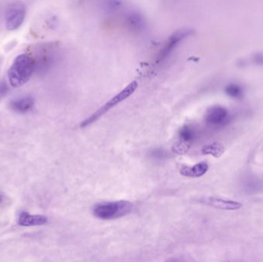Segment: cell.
<instances>
[{
  "label": "cell",
  "instance_id": "1",
  "mask_svg": "<svg viewBox=\"0 0 263 262\" xmlns=\"http://www.w3.org/2000/svg\"><path fill=\"white\" fill-rule=\"evenodd\" d=\"M34 72L35 66L32 56L21 54L14 59L8 70V79L12 87H21L29 82Z\"/></svg>",
  "mask_w": 263,
  "mask_h": 262
},
{
  "label": "cell",
  "instance_id": "2",
  "mask_svg": "<svg viewBox=\"0 0 263 262\" xmlns=\"http://www.w3.org/2000/svg\"><path fill=\"white\" fill-rule=\"evenodd\" d=\"M132 207L133 205L128 201H108L97 205L94 207L93 214L100 219H115L127 215Z\"/></svg>",
  "mask_w": 263,
  "mask_h": 262
},
{
  "label": "cell",
  "instance_id": "3",
  "mask_svg": "<svg viewBox=\"0 0 263 262\" xmlns=\"http://www.w3.org/2000/svg\"><path fill=\"white\" fill-rule=\"evenodd\" d=\"M138 83H136V81L132 82V83H129L121 92H119L117 95L112 97L104 106L100 108L97 112H94L90 117L85 119L84 121L80 124V126H81L82 128L87 127V126H90L91 124L95 123L97 119H99L100 117L103 116L108 111L110 110L111 109L115 107L117 105L120 104L121 102L124 101L125 99L129 98L131 95H133V92L136 91Z\"/></svg>",
  "mask_w": 263,
  "mask_h": 262
},
{
  "label": "cell",
  "instance_id": "4",
  "mask_svg": "<svg viewBox=\"0 0 263 262\" xmlns=\"http://www.w3.org/2000/svg\"><path fill=\"white\" fill-rule=\"evenodd\" d=\"M35 66V72L44 73L52 67L57 59L55 49L52 45L43 44L37 46L31 55Z\"/></svg>",
  "mask_w": 263,
  "mask_h": 262
},
{
  "label": "cell",
  "instance_id": "5",
  "mask_svg": "<svg viewBox=\"0 0 263 262\" xmlns=\"http://www.w3.org/2000/svg\"><path fill=\"white\" fill-rule=\"evenodd\" d=\"M190 34H191V30L187 29H179L174 32L165 42L163 47L159 51L157 58H156V63H161L166 60L168 57L173 54L175 49L179 46V44Z\"/></svg>",
  "mask_w": 263,
  "mask_h": 262
},
{
  "label": "cell",
  "instance_id": "6",
  "mask_svg": "<svg viewBox=\"0 0 263 262\" xmlns=\"http://www.w3.org/2000/svg\"><path fill=\"white\" fill-rule=\"evenodd\" d=\"M26 7L21 2H14L7 7L6 12V29L9 31L16 30L24 22Z\"/></svg>",
  "mask_w": 263,
  "mask_h": 262
},
{
  "label": "cell",
  "instance_id": "7",
  "mask_svg": "<svg viewBox=\"0 0 263 262\" xmlns=\"http://www.w3.org/2000/svg\"><path fill=\"white\" fill-rule=\"evenodd\" d=\"M230 115L228 110L222 106H216L210 108L205 115V122L212 127L221 128L228 125Z\"/></svg>",
  "mask_w": 263,
  "mask_h": 262
},
{
  "label": "cell",
  "instance_id": "8",
  "mask_svg": "<svg viewBox=\"0 0 263 262\" xmlns=\"http://www.w3.org/2000/svg\"><path fill=\"white\" fill-rule=\"evenodd\" d=\"M201 204L210 206L215 209L222 210L235 211L241 209L242 205L233 200L224 199V198H214V197H203L198 200Z\"/></svg>",
  "mask_w": 263,
  "mask_h": 262
},
{
  "label": "cell",
  "instance_id": "9",
  "mask_svg": "<svg viewBox=\"0 0 263 262\" xmlns=\"http://www.w3.org/2000/svg\"><path fill=\"white\" fill-rule=\"evenodd\" d=\"M209 169V166L206 163H199L194 166H184L180 169V174L183 176L190 177V178H199L206 173Z\"/></svg>",
  "mask_w": 263,
  "mask_h": 262
},
{
  "label": "cell",
  "instance_id": "10",
  "mask_svg": "<svg viewBox=\"0 0 263 262\" xmlns=\"http://www.w3.org/2000/svg\"><path fill=\"white\" fill-rule=\"evenodd\" d=\"M11 107L18 112H26L31 110L34 106V99L31 96L21 97L11 102Z\"/></svg>",
  "mask_w": 263,
  "mask_h": 262
},
{
  "label": "cell",
  "instance_id": "11",
  "mask_svg": "<svg viewBox=\"0 0 263 262\" xmlns=\"http://www.w3.org/2000/svg\"><path fill=\"white\" fill-rule=\"evenodd\" d=\"M47 218L43 215H30L23 213L20 215L18 224L22 226H43L47 223Z\"/></svg>",
  "mask_w": 263,
  "mask_h": 262
},
{
  "label": "cell",
  "instance_id": "12",
  "mask_svg": "<svg viewBox=\"0 0 263 262\" xmlns=\"http://www.w3.org/2000/svg\"><path fill=\"white\" fill-rule=\"evenodd\" d=\"M225 148L220 143H213L211 144L203 146L202 149V153L203 155H213L215 158H219L223 155Z\"/></svg>",
  "mask_w": 263,
  "mask_h": 262
},
{
  "label": "cell",
  "instance_id": "13",
  "mask_svg": "<svg viewBox=\"0 0 263 262\" xmlns=\"http://www.w3.org/2000/svg\"><path fill=\"white\" fill-rule=\"evenodd\" d=\"M179 139L184 143L192 145L196 137V131L192 126H185L179 131Z\"/></svg>",
  "mask_w": 263,
  "mask_h": 262
},
{
  "label": "cell",
  "instance_id": "14",
  "mask_svg": "<svg viewBox=\"0 0 263 262\" xmlns=\"http://www.w3.org/2000/svg\"><path fill=\"white\" fill-rule=\"evenodd\" d=\"M127 19L128 24L133 29H139L143 26V18L139 14H131Z\"/></svg>",
  "mask_w": 263,
  "mask_h": 262
},
{
  "label": "cell",
  "instance_id": "15",
  "mask_svg": "<svg viewBox=\"0 0 263 262\" xmlns=\"http://www.w3.org/2000/svg\"><path fill=\"white\" fill-rule=\"evenodd\" d=\"M190 146H191V145L179 140L173 146V151L177 154H184L190 149Z\"/></svg>",
  "mask_w": 263,
  "mask_h": 262
},
{
  "label": "cell",
  "instance_id": "16",
  "mask_svg": "<svg viewBox=\"0 0 263 262\" xmlns=\"http://www.w3.org/2000/svg\"><path fill=\"white\" fill-rule=\"evenodd\" d=\"M227 92H228L229 95H231V96L236 97L240 94V90L237 89V88L231 87L229 88Z\"/></svg>",
  "mask_w": 263,
  "mask_h": 262
},
{
  "label": "cell",
  "instance_id": "17",
  "mask_svg": "<svg viewBox=\"0 0 263 262\" xmlns=\"http://www.w3.org/2000/svg\"><path fill=\"white\" fill-rule=\"evenodd\" d=\"M6 92H7V86L4 83H2L0 85V96H3V95H5Z\"/></svg>",
  "mask_w": 263,
  "mask_h": 262
},
{
  "label": "cell",
  "instance_id": "18",
  "mask_svg": "<svg viewBox=\"0 0 263 262\" xmlns=\"http://www.w3.org/2000/svg\"><path fill=\"white\" fill-rule=\"evenodd\" d=\"M2 201H3V196H2V195H0V203H2Z\"/></svg>",
  "mask_w": 263,
  "mask_h": 262
}]
</instances>
